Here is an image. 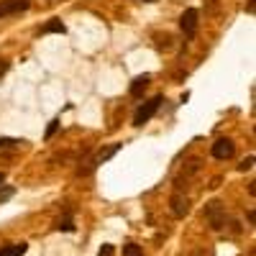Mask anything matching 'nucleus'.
I'll use <instances>...</instances> for the list:
<instances>
[{
    "instance_id": "ddd939ff",
    "label": "nucleus",
    "mask_w": 256,
    "mask_h": 256,
    "mask_svg": "<svg viewBox=\"0 0 256 256\" xmlns=\"http://www.w3.org/2000/svg\"><path fill=\"white\" fill-rule=\"evenodd\" d=\"M24 141H16V138H0V148H20Z\"/></svg>"
},
{
    "instance_id": "20e7f679",
    "label": "nucleus",
    "mask_w": 256,
    "mask_h": 256,
    "mask_svg": "<svg viewBox=\"0 0 256 256\" xmlns=\"http://www.w3.org/2000/svg\"><path fill=\"white\" fill-rule=\"evenodd\" d=\"M31 8V0H0V18L18 16Z\"/></svg>"
},
{
    "instance_id": "dca6fc26",
    "label": "nucleus",
    "mask_w": 256,
    "mask_h": 256,
    "mask_svg": "<svg viewBox=\"0 0 256 256\" xmlns=\"http://www.w3.org/2000/svg\"><path fill=\"white\" fill-rule=\"evenodd\" d=\"M251 166H254V156H246V159L238 164V169H241V172H248Z\"/></svg>"
},
{
    "instance_id": "0eeeda50",
    "label": "nucleus",
    "mask_w": 256,
    "mask_h": 256,
    "mask_svg": "<svg viewBox=\"0 0 256 256\" xmlns=\"http://www.w3.org/2000/svg\"><path fill=\"white\" fill-rule=\"evenodd\" d=\"M118 148H120V144H110L108 148H100V152L90 159V169H92V166H98V164H102V162H108V159L118 152Z\"/></svg>"
},
{
    "instance_id": "a211bd4d",
    "label": "nucleus",
    "mask_w": 256,
    "mask_h": 256,
    "mask_svg": "<svg viewBox=\"0 0 256 256\" xmlns=\"http://www.w3.org/2000/svg\"><path fill=\"white\" fill-rule=\"evenodd\" d=\"M8 67H10V64H8L6 59H0V74H6V72H8Z\"/></svg>"
},
{
    "instance_id": "f3484780",
    "label": "nucleus",
    "mask_w": 256,
    "mask_h": 256,
    "mask_svg": "<svg viewBox=\"0 0 256 256\" xmlns=\"http://www.w3.org/2000/svg\"><path fill=\"white\" fill-rule=\"evenodd\" d=\"M98 256H113V246H110V244H105V246H100Z\"/></svg>"
},
{
    "instance_id": "9b49d317",
    "label": "nucleus",
    "mask_w": 256,
    "mask_h": 256,
    "mask_svg": "<svg viewBox=\"0 0 256 256\" xmlns=\"http://www.w3.org/2000/svg\"><path fill=\"white\" fill-rule=\"evenodd\" d=\"M123 256H144V248L136 244H126L123 246Z\"/></svg>"
},
{
    "instance_id": "f03ea898",
    "label": "nucleus",
    "mask_w": 256,
    "mask_h": 256,
    "mask_svg": "<svg viewBox=\"0 0 256 256\" xmlns=\"http://www.w3.org/2000/svg\"><path fill=\"white\" fill-rule=\"evenodd\" d=\"M202 216H205V220H208V226L212 230H223L226 228V208L220 202H208Z\"/></svg>"
},
{
    "instance_id": "2eb2a0df",
    "label": "nucleus",
    "mask_w": 256,
    "mask_h": 256,
    "mask_svg": "<svg viewBox=\"0 0 256 256\" xmlns=\"http://www.w3.org/2000/svg\"><path fill=\"white\" fill-rule=\"evenodd\" d=\"M56 128H59V120H56V118H54V120H52V123H49V128H46V136H44V138H46V141H49V138H52V136H54V134H56Z\"/></svg>"
},
{
    "instance_id": "7ed1b4c3",
    "label": "nucleus",
    "mask_w": 256,
    "mask_h": 256,
    "mask_svg": "<svg viewBox=\"0 0 256 256\" xmlns=\"http://www.w3.org/2000/svg\"><path fill=\"white\" fill-rule=\"evenodd\" d=\"M198 26H200V13H198L195 8H187V10L182 13V18H180V28H182L184 38H195Z\"/></svg>"
},
{
    "instance_id": "4468645a",
    "label": "nucleus",
    "mask_w": 256,
    "mask_h": 256,
    "mask_svg": "<svg viewBox=\"0 0 256 256\" xmlns=\"http://www.w3.org/2000/svg\"><path fill=\"white\" fill-rule=\"evenodd\" d=\"M59 230H67V233H72L74 230V223H72V218H64V220H59V226H56Z\"/></svg>"
},
{
    "instance_id": "39448f33",
    "label": "nucleus",
    "mask_w": 256,
    "mask_h": 256,
    "mask_svg": "<svg viewBox=\"0 0 256 256\" xmlns=\"http://www.w3.org/2000/svg\"><path fill=\"white\" fill-rule=\"evenodd\" d=\"M233 152H236V144H233L230 138H218L216 144H212V156L216 159H230Z\"/></svg>"
},
{
    "instance_id": "6ab92c4d",
    "label": "nucleus",
    "mask_w": 256,
    "mask_h": 256,
    "mask_svg": "<svg viewBox=\"0 0 256 256\" xmlns=\"http://www.w3.org/2000/svg\"><path fill=\"white\" fill-rule=\"evenodd\" d=\"M141 3H156V0H141Z\"/></svg>"
},
{
    "instance_id": "1a4fd4ad",
    "label": "nucleus",
    "mask_w": 256,
    "mask_h": 256,
    "mask_svg": "<svg viewBox=\"0 0 256 256\" xmlns=\"http://www.w3.org/2000/svg\"><path fill=\"white\" fill-rule=\"evenodd\" d=\"M26 244H10V246H3L0 248V256H24L26 254Z\"/></svg>"
},
{
    "instance_id": "6e6552de",
    "label": "nucleus",
    "mask_w": 256,
    "mask_h": 256,
    "mask_svg": "<svg viewBox=\"0 0 256 256\" xmlns=\"http://www.w3.org/2000/svg\"><path fill=\"white\" fill-rule=\"evenodd\" d=\"M148 82H152V74H141L131 82V98H141L148 88Z\"/></svg>"
},
{
    "instance_id": "423d86ee",
    "label": "nucleus",
    "mask_w": 256,
    "mask_h": 256,
    "mask_svg": "<svg viewBox=\"0 0 256 256\" xmlns=\"http://www.w3.org/2000/svg\"><path fill=\"white\" fill-rule=\"evenodd\" d=\"M169 205H172V216L174 218H184L190 212V200L182 195V192H177V195H172V200H169Z\"/></svg>"
},
{
    "instance_id": "aec40b11",
    "label": "nucleus",
    "mask_w": 256,
    "mask_h": 256,
    "mask_svg": "<svg viewBox=\"0 0 256 256\" xmlns=\"http://www.w3.org/2000/svg\"><path fill=\"white\" fill-rule=\"evenodd\" d=\"M3 180H6V177H3V172H0V182H3Z\"/></svg>"
},
{
    "instance_id": "f257e3e1",
    "label": "nucleus",
    "mask_w": 256,
    "mask_h": 256,
    "mask_svg": "<svg viewBox=\"0 0 256 256\" xmlns=\"http://www.w3.org/2000/svg\"><path fill=\"white\" fill-rule=\"evenodd\" d=\"M162 102H164L162 95H156V98H152V100H146L141 108L136 110V116H134V126H144V123H148V120L156 116V110L162 108Z\"/></svg>"
},
{
    "instance_id": "f8f14e48",
    "label": "nucleus",
    "mask_w": 256,
    "mask_h": 256,
    "mask_svg": "<svg viewBox=\"0 0 256 256\" xmlns=\"http://www.w3.org/2000/svg\"><path fill=\"white\" fill-rule=\"evenodd\" d=\"M16 195V190L10 187V184H6V187H0V202H8L10 198Z\"/></svg>"
},
{
    "instance_id": "9d476101",
    "label": "nucleus",
    "mask_w": 256,
    "mask_h": 256,
    "mask_svg": "<svg viewBox=\"0 0 256 256\" xmlns=\"http://www.w3.org/2000/svg\"><path fill=\"white\" fill-rule=\"evenodd\" d=\"M64 31H67V28H64V24L59 18H52L49 24L41 26V34H64Z\"/></svg>"
}]
</instances>
